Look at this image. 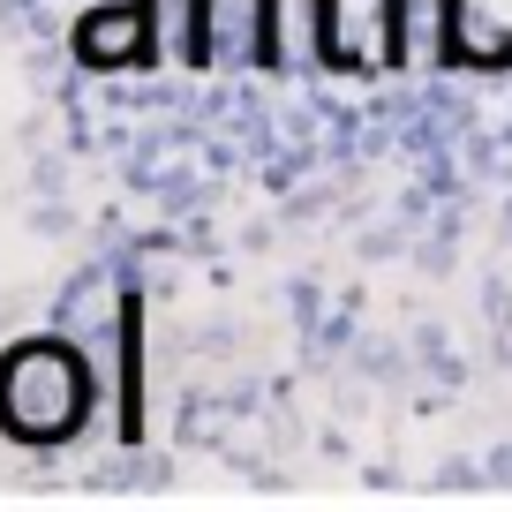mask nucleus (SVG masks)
<instances>
[{"label": "nucleus", "instance_id": "7", "mask_svg": "<svg viewBox=\"0 0 512 512\" xmlns=\"http://www.w3.org/2000/svg\"><path fill=\"white\" fill-rule=\"evenodd\" d=\"M377 61L384 68L415 61V0H377Z\"/></svg>", "mask_w": 512, "mask_h": 512}, {"label": "nucleus", "instance_id": "3", "mask_svg": "<svg viewBox=\"0 0 512 512\" xmlns=\"http://www.w3.org/2000/svg\"><path fill=\"white\" fill-rule=\"evenodd\" d=\"M437 61L512 68V0H437Z\"/></svg>", "mask_w": 512, "mask_h": 512}, {"label": "nucleus", "instance_id": "2", "mask_svg": "<svg viewBox=\"0 0 512 512\" xmlns=\"http://www.w3.org/2000/svg\"><path fill=\"white\" fill-rule=\"evenodd\" d=\"M68 53L76 68H159V0H98L83 8L76 31H68Z\"/></svg>", "mask_w": 512, "mask_h": 512}, {"label": "nucleus", "instance_id": "5", "mask_svg": "<svg viewBox=\"0 0 512 512\" xmlns=\"http://www.w3.org/2000/svg\"><path fill=\"white\" fill-rule=\"evenodd\" d=\"M226 8H241V16H249V38H256L249 61H256V68H287V53H279V0H189V23H181V46H174L181 68H211V61H219L211 31H219Z\"/></svg>", "mask_w": 512, "mask_h": 512}, {"label": "nucleus", "instance_id": "6", "mask_svg": "<svg viewBox=\"0 0 512 512\" xmlns=\"http://www.w3.org/2000/svg\"><path fill=\"white\" fill-rule=\"evenodd\" d=\"M309 8H317V23H309V38H317V61L332 68V76H369V68H377V53L354 46V31H347V0H309Z\"/></svg>", "mask_w": 512, "mask_h": 512}, {"label": "nucleus", "instance_id": "4", "mask_svg": "<svg viewBox=\"0 0 512 512\" xmlns=\"http://www.w3.org/2000/svg\"><path fill=\"white\" fill-rule=\"evenodd\" d=\"M144 287H121L113 302V437L128 452L144 445Z\"/></svg>", "mask_w": 512, "mask_h": 512}, {"label": "nucleus", "instance_id": "1", "mask_svg": "<svg viewBox=\"0 0 512 512\" xmlns=\"http://www.w3.org/2000/svg\"><path fill=\"white\" fill-rule=\"evenodd\" d=\"M91 407H98V377L68 339L38 332L0 354V437L8 445H31V452L68 445V437H83Z\"/></svg>", "mask_w": 512, "mask_h": 512}]
</instances>
